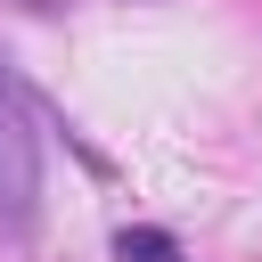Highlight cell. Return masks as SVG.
Returning <instances> with one entry per match:
<instances>
[{"label":"cell","instance_id":"cell-3","mask_svg":"<svg viewBox=\"0 0 262 262\" xmlns=\"http://www.w3.org/2000/svg\"><path fill=\"white\" fill-rule=\"evenodd\" d=\"M25 8H33V16H57V8H66V0H25Z\"/></svg>","mask_w":262,"mask_h":262},{"label":"cell","instance_id":"cell-1","mask_svg":"<svg viewBox=\"0 0 262 262\" xmlns=\"http://www.w3.org/2000/svg\"><path fill=\"white\" fill-rule=\"evenodd\" d=\"M41 213V131H33V98L8 82L0 66V229H33Z\"/></svg>","mask_w":262,"mask_h":262},{"label":"cell","instance_id":"cell-2","mask_svg":"<svg viewBox=\"0 0 262 262\" xmlns=\"http://www.w3.org/2000/svg\"><path fill=\"white\" fill-rule=\"evenodd\" d=\"M115 262H188L172 229H147V221H123L115 229Z\"/></svg>","mask_w":262,"mask_h":262}]
</instances>
